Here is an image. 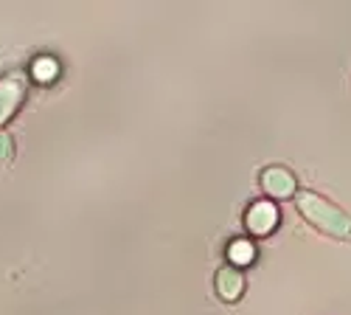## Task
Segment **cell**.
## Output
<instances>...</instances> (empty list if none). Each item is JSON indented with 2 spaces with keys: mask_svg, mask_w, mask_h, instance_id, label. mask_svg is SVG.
Segmentation results:
<instances>
[{
  "mask_svg": "<svg viewBox=\"0 0 351 315\" xmlns=\"http://www.w3.org/2000/svg\"><path fill=\"white\" fill-rule=\"evenodd\" d=\"M295 206L306 217V222H312L317 231L337 237V240H351V214H346L340 206H335L324 194L301 191L295 197Z\"/></svg>",
  "mask_w": 351,
  "mask_h": 315,
  "instance_id": "6da1fadb",
  "label": "cell"
},
{
  "mask_svg": "<svg viewBox=\"0 0 351 315\" xmlns=\"http://www.w3.org/2000/svg\"><path fill=\"white\" fill-rule=\"evenodd\" d=\"M23 96H25V82L20 73H9L0 79V124H6L17 107L23 104Z\"/></svg>",
  "mask_w": 351,
  "mask_h": 315,
  "instance_id": "7a4b0ae2",
  "label": "cell"
},
{
  "mask_svg": "<svg viewBox=\"0 0 351 315\" xmlns=\"http://www.w3.org/2000/svg\"><path fill=\"white\" fill-rule=\"evenodd\" d=\"M245 225H247V231L256 234V237L273 234V228L278 225V211H276V206L270 203V200H258V203H253V206L245 211Z\"/></svg>",
  "mask_w": 351,
  "mask_h": 315,
  "instance_id": "3957f363",
  "label": "cell"
},
{
  "mask_svg": "<svg viewBox=\"0 0 351 315\" xmlns=\"http://www.w3.org/2000/svg\"><path fill=\"white\" fill-rule=\"evenodd\" d=\"M258 183H261V189H265L270 197H289V194H295V175H292L289 169L278 166V163L261 169Z\"/></svg>",
  "mask_w": 351,
  "mask_h": 315,
  "instance_id": "277c9868",
  "label": "cell"
},
{
  "mask_svg": "<svg viewBox=\"0 0 351 315\" xmlns=\"http://www.w3.org/2000/svg\"><path fill=\"white\" fill-rule=\"evenodd\" d=\"M217 296L225 299V301H237L242 293H245V276L239 268H233V265H222L217 270Z\"/></svg>",
  "mask_w": 351,
  "mask_h": 315,
  "instance_id": "5b68a950",
  "label": "cell"
},
{
  "mask_svg": "<svg viewBox=\"0 0 351 315\" xmlns=\"http://www.w3.org/2000/svg\"><path fill=\"white\" fill-rule=\"evenodd\" d=\"M253 242L250 240H242V237H237V240H230L228 242V259H230V265L233 268H242V265H247L250 259H253Z\"/></svg>",
  "mask_w": 351,
  "mask_h": 315,
  "instance_id": "8992f818",
  "label": "cell"
},
{
  "mask_svg": "<svg viewBox=\"0 0 351 315\" xmlns=\"http://www.w3.org/2000/svg\"><path fill=\"white\" fill-rule=\"evenodd\" d=\"M14 158V138L9 132H0V166L12 163Z\"/></svg>",
  "mask_w": 351,
  "mask_h": 315,
  "instance_id": "52a82bcc",
  "label": "cell"
},
{
  "mask_svg": "<svg viewBox=\"0 0 351 315\" xmlns=\"http://www.w3.org/2000/svg\"><path fill=\"white\" fill-rule=\"evenodd\" d=\"M56 73V62L48 60V56H40V60H34V76L40 79H51Z\"/></svg>",
  "mask_w": 351,
  "mask_h": 315,
  "instance_id": "ba28073f",
  "label": "cell"
}]
</instances>
